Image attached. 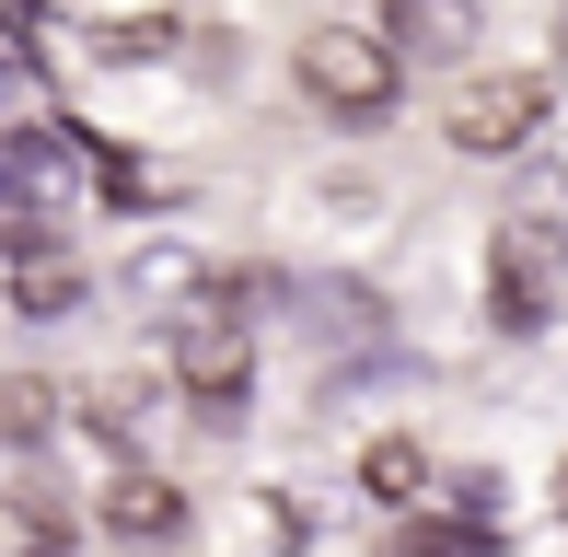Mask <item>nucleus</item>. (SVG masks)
I'll return each instance as SVG.
<instances>
[{
    "instance_id": "f257e3e1",
    "label": "nucleus",
    "mask_w": 568,
    "mask_h": 557,
    "mask_svg": "<svg viewBox=\"0 0 568 557\" xmlns=\"http://www.w3.org/2000/svg\"><path fill=\"white\" fill-rule=\"evenodd\" d=\"M291 70H302V93L325 117H395V93H406V59L383 36H359V23H314Z\"/></svg>"
},
{
    "instance_id": "f03ea898",
    "label": "nucleus",
    "mask_w": 568,
    "mask_h": 557,
    "mask_svg": "<svg viewBox=\"0 0 568 557\" xmlns=\"http://www.w3.org/2000/svg\"><path fill=\"white\" fill-rule=\"evenodd\" d=\"M557 267H568V210H534L499 233V325H546L557 314Z\"/></svg>"
},
{
    "instance_id": "7ed1b4c3",
    "label": "nucleus",
    "mask_w": 568,
    "mask_h": 557,
    "mask_svg": "<svg viewBox=\"0 0 568 557\" xmlns=\"http://www.w3.org/2000/svg\"><path fill=\"white\" fill-rule=\"evenodd\" d=\"M442 129H453V151H523L534 129H546V82H534V70H499V82H464Z\"/></svg>"
},
{
    "instance_id": "20e7f679",
    "label": "nucleus",
    "mask_w": 568,
    "mask_h": 557,
    "mask_svg": "<svg viewBox=\"0 0 568 557\" xmlns=\"http://www.w3.org/2000/svg\"><path fill=\"white\" fill-rule=\"evenodd\" d=\"M174 372H186L197 407H244V314H232V302H197V314L174 325Z\"/></svg>"
},
{
    "instance_id": "39448f33",
    "label": "nucleus",
    "mask_w": 568,
    "mask_h": 557,
    "mask_svg": "<svg viewBox=\"0 0 568 557\" xmlns=\"http://www.w3.org/2000/svg\"><path fill=\"white\" fill-rule=\"evenodd\" d=\"M476 36H487L476 0H383V47H395V59H418V70L476 59Z\"/></svg>"
},
{
    "instance_id": "423d86ee",
    "label": "nucleus",
    "mask_w": 568,
    "mask_h": 557,
    "mask_svg": "<svg viewBox=\"0 0 568 557\" xmlns=\"http://www.w3.org/2000/svg\"><path fill=\"white\" fill-rule=\"evenodd\" d=\"M0 174H12L23 198H82V186H93V140L23 129V140H0Z\"/></svg>"
},
{
    "instance_id": "0eeeda50",
    "label": "nucleus",
    "mask_w": 568,
    "mask_h": 557,
    "mask_svg": "<svg viewBox=\"0 0 568 557\" xmlns=\"http://www.w3.org/2000/svg\"><path fill=\"white\" fill-rule=\"evenodd\" d=\"M105 523L151 546V535H174V523H186V499H174V476H140V465H128L116 488H105Z\"/></svg>"
},
{
    "instance_id": "6e6552de",
    "label": "nucleus",
    "mask_w": 568,
    "mask_h": 557,
    "mask_svg": "<svg viewBox=\"0 0 568 557\" xmlns=\"http://www.w3.org/2000/svg\"><path fill=\"white\" fill-rule=\"evenodd\" d=\"M359 488H372V499H418V488H429V453H418V442H372Z\"/></svg>"
},
{
    "instance_id": "1a4fd4ad",
    "label": "nucleus",
    "mask_w": 568,
    "mask_h": 557,
    "mask_svg": "<svg viewBox=\"0 0 568 557\" xmlns=\"http://www.w3.org/2000/svg\"><path fill=\"white\" fill-rule=\"evenodd\" d=\"M12 302H23V314H70V302H82V267H59V256H23Z\"/></svg>"
},
{
    "instance_id": "9d476101",
    "label": "nucleus",
    "mask_w": 568,
    "mask_h": 557,
    "mask_svg": "<svg viewBox=\"0 0 568 557\" xmlns=\"http://www.w3.org/2000/svg\"><path fill=\"white\" fill-rule=\"evenodd\" d=\"M395 557H487V546L464 535V523H406V535H395Z\"/></svg>"
},
{
    "instance_id": "9b49d317",
    "label": "nucleus",
    "mask_w": 568,
    "mask_h": 557,
    "mask_svg": "<svg viewBox=\"0 0 568 557\" xmlns=\"http://www.w3.org/2000/svg\"><path fill=\"white\" fill-rule=\"evenodd\" d=\"M557 59H568V0H557Z\"/></svg>"
}]
</instances>
